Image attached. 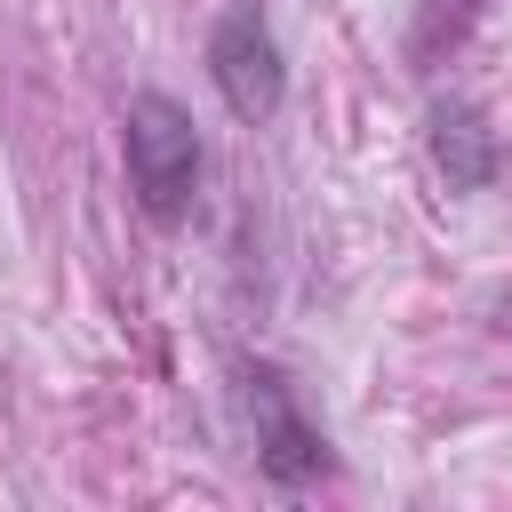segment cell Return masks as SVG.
Segmentation results:
<instances>
[{
    "label": "cell",
    "mask_w": 512,
    "mask_h": 512,
    "mask_svg": "<svg viewBox=\"0 0 512 512\" xmlns=\"http://www.w3.org/2000/svg\"><path fill=\"white\" fill-rule=\"evenodd\" d=\"M120 144H128V184H136L144 216L176 224L192 208V192H200V128H192V112L176 96L144 88L120 112Z\"/></svg>",
    "instance_id": "cell-1"
},
{
    "label": "cell",
    "mask_w": 512,
    "mask_h": 512,
    "mask_svg": "<svg viewBox=\"0 0 512 512\" xmlns=\"http://www.w3.org/2000/svg\"><path fill=\"white\" fill-rule=\"evenodd\" d=\"M240 384H248L256 464H264L280 488H304V480H320V472H328V440H320V424L296 408V384H288L280 368H240Z\"/></svg>",
    "instance_id": "cell-2"
},
{
    "label": "cell",
    "mask_w": 512,
    "mask_h": 512,
    "mask_svg": "<svg viewBox=\"0 0 512 512\" xmlns=\"http://www.w3.org/2000/svg\"><path fill=\"white\" fill-rule=\"evenodd\" d=\"M208 72H216V96L232 104V120H272L280 112V96H288V64H280V40L248 16V8H232L216 32H208Z\"/></svg>",
    "instance_id": "cell-3"
},
{
    "label": "cell",
    "mask_w": 512,
    "mask_h": 512,
    "mask_svg": "<svg viewBox=\"0 0 512 512\" xmlns=\"http://www.w3.org/2000/svg\"><path fill=\"white\" fill-rule=\"evenodd\" d=\"M432 168L448 176V192H480L496 176V136L472 104H440L432 112Z\"/></svg>",
    "instance_id": "cell-4"
}]
</instances>
